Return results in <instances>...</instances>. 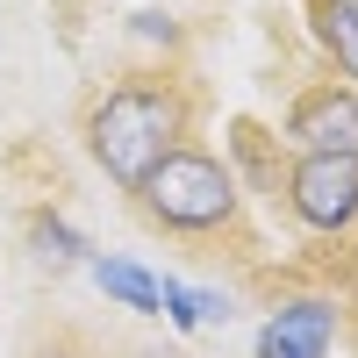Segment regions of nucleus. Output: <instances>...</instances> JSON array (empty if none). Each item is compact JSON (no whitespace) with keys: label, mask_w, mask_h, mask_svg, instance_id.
Wrapping results in <instances>:
<instances>
[{"label":"nucleus","mask_w":358,"mask_h":358,"mask_svg":"<svg viewBox=\"0 0 358 358\" xmlns=\"http://www.w3.org/2000/svg\"><path fill=\"white\" fill-rule=\"evenodd\" d=\"M194 122H201V101L179 72H129L108 94H94L79 136H86V158L122 194H136L179 143H194Z\"/></svg>","instance_id":"1"},{"label":"nucleus","mask_w":358,"mask_h":358,"mask_svg":"<svg viewBox=\"0 0 358 358\" xmlns=\"http://www.w3.org/2000/svg\"><path fill=\"white\" fill-rule=\"evenodd\" d=\"M129 201H136V215L158 236H172V244H187L201 258H222V244L236 258H251L244 251L251 244V194H244V179L229 172V158L208 151V143H179Z\"/></svg>","instance_id":"2"},{"label":"nucleus","mask_w":358,"mask_h":358,"mask_svg":"<svg viewBox=\"0 0 358 358\" xmlns=\"http://www.w3.org/2000/svg\"><path fill=\"white\" fill-rule=\"evenodd\" d=\"M273 208L315 244H351L358 236V151H294Z\"/></svg>","instance_id":"3"},{"label":"nucleus","mask_w":358,"mask_h":358,"mask_svg":"<svg viewBox=\"0 0 358 358\" xmlns=\"http://www.w3.org/2000/svg\"><path fill=\"white\" fill-rule=\"evenodd\" d=\"M344 337V294L337 287H294L273 294L258 322V358H330Z\"/></svg>","instance_id":"4"},{"label":"nucleus","mask_w":358,"mask_h":358,"mask_svg":"<svg viewBox=\"0 0 358 358\" xmlns=\"http://www.w3.org/2000/svg\"><path fill=\"white\" fill-rule=\"evenodd\" d=\"M280 143L287 151H358V86L344 79H308L280 115Z\"/></svg>","instance_id":"5"},{"label":"nucleus","mask_w":358,"mask_h":358,"mask_svg":"<svg viewBox=\"0 0 358 358\" xmlns=\"http://www.w3.org/2000/svg\"><path fill=\"white\" fill-rule=\"evenodd\" d=\"M287 143H273V129H258L251 115L244 122H229V172L244 179V194H265V201H280V179H287Z\"/></svg>","instance_id":"6"},{"label":"nucleus","mask_w":358,"mask_h":358,"mask_svg":"<svg viewBox=\"0 0 358 358\" xmlns=\"http://www.w3.org/2000/svg\"><path fill=\"white\" fill-rule=\"evenodd\" d=\"M308 36L330 57V79L358 86V0H315L308 8Z\"/></svg>","instance_id":"7"},{"label":"nucleus","mask_w":358,"mask_h":358,"mask_svg":"<svg viewBox=\"0 0 358 358\" xmlns=\"http://www.w3.org/2000/svg\"><path fill=\"white\" fill-rule=\"evenodd\" d=\"M22 244L29 258L43 265V273H72V265H86L94 251H86V236L57 215V208H29V222H22Z\"/></svg>","instance_id":"8"},{"label":"nucleus","mask_w":358,"mask_h":358,"mask_svg":"<svg viewBox=\"0 0 358 358\" xmlns=\"http://www.w3.org/2000/svg\"><path fill=\"white\" fill-rule=\"evenodd\" d=\"M86 273H94V287L108 294L115 308H129V315H158V273H143V265L129 258H86Z\"/></svg>","instance_id":"9"},{"label":"nucleus","mask_w":358,"mask_h":358,"mask_svg":"<svg viewBox=\"0 0 358 358\" xmlns=\"http://www.w3.org/2000/svg\"><path fill=\"white\" fill-rule=\"evenodd\" d=\"M301 8H315V0H301Z\"/></svg>","instance_id":"10"}]
</instances>
